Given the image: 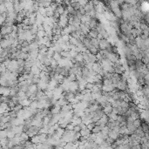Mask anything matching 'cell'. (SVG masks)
I'll return each mask as SVG.
<instances>
[{"mask_svg": "<svg viewBox=\"0 0 149 149\" xmlns=\"http://www.w3.org/2000/svg\"><path fill=\"white\" fill-rule=\"evenodd\" d=\"M18 68V63H17V59H10L9 64L6 66L7 71H9L10 72H16Z\"/></svg>", "mask_w": 149, "mask_h": 149, "instance_id": "obj_1", "label": "cell"}, {"mask_svg": "<svg viewBox=\"0 0 149 149\" xmlns=\"http://www.w3.org/2000/svg\"><path fill=\"white\" fill-rule=\"evenodd\" d=\"M127 88H128L127 81L121 80V79L115 85V89H117L118 91H121V92H125Z\"/></svg>", "mask_w": 149, "mask_h": 149, "instance_id": "obj_2", "label": "cell"}, {"mask_svg": "<svg viewBox=\"0 0 149 149\" xmlns=\"http://www.w3.org/2000/svg\"><path fill=\"white\" fill-rule=\"evenodd\" d=\"M120 55L119 54H115L113 52H108L107 53V59H108L111 63L113 64H115L117 63L118 61H120Z\"/></svg>", "mask_w": 149, "mask_h": 149, "instance_id": "obj_3", "label": "cell"}, {"mask_svg": "<svg viewBox=\"0 0 149 149\" xmlns=\"http://www.w3.org/2000/svg\"><path fill=\"white\" fill-rule=\"evenodd\" d=\"M39 129L40 128H38V127H37V126H30L25 133H27V135L29 136V138H32L33 136L38 134Z\"/></svg>", "mask_w": 149, "mask_h": 149, "instance_id": "obj_4", "label": "cell"}, {"mask_svg": "<svg viewBox=\"0 0 149 149\" xmlns=\"http://www.w3.org/2000/svg\"><path fill=\"white\" fill-rule=\"evenodd\" d=\"M74 98H75V94L72 93V92H64V99L67 101L69 104H72L73 100H74Z\"/></svg>", "mask_w": 149, "mask_h": 149, "instance_id": "obj_5", "label": "cell"}, {"mask_svg": "<svg viewBox=\"0 0 149 149\" xmlns=\"http://www.w3.org/2000/svg\"><path fill=\"white\" fill-rule=\"evenodd\" d=\"M5 5L6 7V13H12V12H14L13 2L12 1H5Z\"/></svg>", "mask_w": 149, "mask_h": 149, "instance_id": "obj_6", "label": "cell"}, {"mask_svg": "<svg viewBox=\"0 0 149 149\" xmlns=\"http://www.w3.org/2000/svg\"><path fill=\"white\" fill-rule=\"evenodd\" d=\"M80 119H81L82 123H84L86 126H87L88 124H90V123H92V116H91L90 114H84Z\"/></svg>", "mask_w": 149, "mask_h": 149, "instance_id": "obj_7", "label": "cell"}, {"mask_svg": "<svg viewBox=\"0 0 149 149\" xmlns=\"http://www.w3.org/2000/svg\"><path fill=\"white\" fill-rule=\"evenodd\" d=\"M79 28H80V31H81L82 34H83L84 36L87 35V34L89 33L90 29H89V26H88V25H86V24H80V25H79Z\"/></svg>", "mask_w": 149, "mask_h": 149, "instance_id": "obj_8", "label": "cell"}, {"mask_svg": "<svg viewBox=\"0 0 149 149\" xmlns=\"http://www.w3.org/2000/svg\"><path fill=\"white\" fill-rule=\"evenodd\" d=\"M99 24V21L96 18H91V20L88 23V26H89L90 30H95Z\"/></svg>", "mask_w": 149, "mask_h": 149, "instance_id": "obj_9", "label": "cell"}, {"mask_svg": "<svg viewBox=\"0 0 149 149\" xmlns=\"http://www.w3.org/2000/svg\"><path fill=\"white\" fill-rule=\"evenodd\" d=\"M12 131L15 133V135H20L21 133H25L24 132V126H12Z\"/></svg>", "mask_w": 149, "mask_h": 149, "instance_id": "obj_10", "label": "cell"}, {"mask_svg": "<svg viewBox=\"0 0 149 149\" xmlns=\"http://www.w3.org/2000/svg\"><path fill=\"white\" fill-rule=\"evenodd\" d=\"M107 137H109L110 139H112L113 140L115 141V140H117L119 137H120V134H119V133H117V132H115L113 130H109V133H108Z\"/></svg>", "mask_w": 149, "mask_h": 149, "instance_id": "obj_11", "label": "cell"}, {"mask_svg": "<svg viewBox=\"0 0 149 149\" xmlns=\"http://www.w3.org/2000/svg\"><path fill=\"white\" fill-rule=\"evenodd\" d=\"M10 45H10V41L7 40V39H5V38H3V39L0 41V46H1V48L4 49V50L9 48Z\"/></svg>", "mask_w": 149, "mask_h": 149, "instance_id": "obj_12", "label": "cell"}, {"mask_svg": "<svg viewBox=\"0 0 149 149\" xmlns=\"http://www.w3.org/2000/svg\"><path fill=\"white\" fill-rule=\"evenodd\" d=\"M115 90V87L112 84V85H109V86H103L102 85V87H101V91L103 92H113Z\"/></svg>", "mask_w": 149, "mask_h": 149, "instance_id": "obj_13", "label": "cell"}, {"mask_svg": "<svg viewBox=\"0 0 149 149\" xmlns=\"http://www.w3.org/2000/svg\"><path fill=\"white\" fill-rule=\"evenodd\" d=\"M31 100L30 99H23V100H20L19 101V105H22V107L24 108V107H30V104H31Z\"/></svg>", "mask_w": 149, "mask_h": 149, "instance_id": "obj_14", "label": "cell"}, {"mask_svg": "<svg viewBox=\"0 0 149 149\" xmlns=\"http://www.w3.org/2000/svg\"><path fill=\"white\" fill-rule=\"evenodd\" d=\"M60 111H61V107H59V105H53V107L51 108V110H50V112H51V113L52 114V115L59 114Z\"/></svg>", "mask_w": 149, "mask_h": 149, "instance_id": "obj_15", "label": "cell"}, {"mask_svg": "<svg viewBox=\"0 0 149 149\" xmlns=\"http://www.w3.org/2000/svg\"><path fill=\"white\" fill-rule=\"evenodd\" d=\"M13 2V8H14V12L15 13H19L21 12V8H20V5H19V1H12Z\"/></svg>", "mask_w": 149, "mask_h": 149, "instance_id": "obj_16", "label": "cell"}, {"mask_svg": "<svg viewBox=\"0 0 149 149\" xmlns=\"http://www.w3.org/2000/svg\"><path fill=\"white\" fill-rule=\"evenodd\" d=\"M103 112H104V114L107 116H108L110 113H112V110H113V107H112L111 105H105V107H104V108H102Z\"/></svg>", "mask_w": 149, "mask_h": 149, "instance_id": "obj_17", "label": "cell"}, {"mask_svg": "<svg viewBox=\"0 0 149 149\" xmlns=\"http://www.w3.org/2000/svg\"><path fill=\"white\" fill-rule=\"evenodd\" d=\"M90 133H91V131L88 130L87 128L82 129V130H80V132H79V134H80V136L82 138H85V139L87 138V136L89 135Z\"/></svg>", "mask_w": 149, "mask_h": 149, "instance_id": "obj_18", "label": "cell"}, {"mask_svg": "<svg viewBox=\"0 0 149 149\" xmlns=\"http://www.w3.org/2000/svg\"><path fill=\"white\" fill-rule=\"evenodd\" d=\"M91 20V18L89 15H83L82 16V18H80V22L81 24H86V25H88V23H89V21Z\"/></svg>", "mask_w": 149, "mask_h": 149, "instance_id": "obj_19", "label": "cell"}, {"mask_svg": "<svg viewBox=\"0 0 149 149\" xmlns=\"http://www.w3.org/2000/svg\"><path fill=\"white\" fill-rule=\"evenodd\" d=\"M71 6H72V8L74 10H79V9L81 8L80 5L79 4V2L78 1H73V2H71Z\"/></svg>", "mask_w": 149, "mask_h": 149, "instance_id": "obj_20", "label": "cell"}, {"mask_svg": "<svg viewBox=\"0 0 149 149\" xmlns=\"http://www.w3.org/2000/svg\"><path fill=\"white\" fill-rule=\"evenodd\" d=\"M61 111L62 112H65V113H69V112L72 111V107L71 104H67L66 105H64V107H61Z\"/></svg>", "mask_w": 149, "mask_h": 149, "instance_id": "obj_21", "label": "cell"}, {"mask_svg": "<svg viewBox=\"0 0 149 149\" xmlns=\"http://www.w3.org/2000/svg\"><path fill=\"white\" fill-rule=\"evenodd\" d=\"M19 139H20V141L21 142H25V141H28L30 140L29 136L27 135L26 133H23L19 135Z\"/></svg>", "mask_w": 149, "mask_h": 149, "instance_id": "obj_22", "label": "cell"}, {"mask_svg": "<svg viewBox=\"0 0 149 149\" xmlns=\"http://www.w3.org/2000/svg\"><path fill=\"white\" fill-rule=\"evenodd\" d=\"M129 117H131L133 120H140V113L138 111H135V112H133V113H132Z\"/></svg>", "mask_w": 149, "mask_h": 149, "instance_id": "obj_23", "label": "cell"}, {"mask_svg": "<svg viewBox=\"0 0 149 149\" xmlns=\"http://www.w3.org/2000/svg\"><path fill=\"white\" fill-rule=\"evenodd\" d=\"M101 129H102V126H94V127L92 128V130L91 131L92 133H94V134H98L101 132Z\"/></svg>", "mask_w": 149, "mask_h": 149, "instance_id": "obj_24", "label": "cell"}, {"mask_svg": "<svg viewBox=\"0 0 149 149\" xmlns=\"http://www.w3.org/2000/svg\"><path fill=\"white\" fill-rule=\"evenodd\" d=\"M75 61L78 62V63H81V62H84V58H83V55H82L81 52L78 53L76 55V57L74 58Z\"/></svg>", "mask_w": 149, "mask_h": 149, "instance_id": "obj_25", "label": "cell"}, {"mask_svg": "<svg viewBox=\"0 0 149 149\" xmlns=\"http://www.w3.org/2000/svg\"><path fill=\"white\" fill-rule=\"evenodd\" d=\"M6 13V7L5 5V1H0V14Z\"/></svg>", "mask_w": 149, "mask_h": 149, "instance_id": "obj_26", "label": "cell"}, {"mask_svg": "<svg viewBox=\"0 0 149 149\" xmlns=\"http://www.w3.org/2000/svg\"><path fill=\"white\" fill-rule=\"evenodd\" d=\"M89 35L91 36V38H97V37H98L99 35V33H98V31H96V29L95 30H90V31H89Z\"/></svg>", "mask_w": 149, "mask_h": 149, "instance_id": "obj_27", "label": "cell"}, {"mask_svg": "<svg viewBox=\"0 0 149 149\" xmlns=\"http://www.w3.org/2000/svg\"><path fill=\"white\" fill-rule=\"evenodd\" d=\"M126 128L128 129V130L130 131L131 133H133V132H134L136 129H137L134 126H133V123H126Z\"/></svg>", "mask_w": 149, "mask_h": 149, "instance_id": "obj_28", "label": "cell"}, {"mask_svg": "<svg viewBox=\"0 0 149 149\" xmlns=\"http://www.w3.org/2000/svg\"><path fill=\"white\" fill-rule=\"evenodd\" d=\"M141 121H142V120H141ZM140 127H141V129L143 130L144 133H146V132H148V124H147L146 122L142 121L141 126H140Z\"/></svg>", "mask_w": 149, "mask_h": 149, "instance_id": "obj_29", "label": "cell"}, {"mask_svg": "<svg viewBox=\"0 0 149 149\" xmlns=\"http://www.w3.org/2000/svg\"><path fill=\"white\" fill-rule=\"evenodd\" d=\"M6 21V13L0 14V27L5 23Z\"/></svg>", "mask_w": 149, "mask_h": 149, "instance_id": "obj_30", "label": "cell"}, {"mask_svg": "<svg viewBox=\"0 0 149 149\" xmlns=\"http://www.w3.org/2000/svg\"><path fill=\"white\" fill-rule=\"evenodd\" d=\"M7 138V133H6V131L5 129L3 130H0V141L4 139H6Z\"/></svg>", "mask_w": 149, "mask_h": 149, "instance_id": "obj_31", "label": "cell"}, {"mask_svg": "<svg viewBox=\"0 0 149 149\" xmlns=\"http://www.w3.org/2000/svg\"><path fill=\"white\" fill-rule=\"evenodd\" d=\"M91 44L93 45L95 48L99 49V40L97 39V38H92V39H91Z\"/></svg>", "mask_w": 149, "mask_h": 149, "instance_id": "obj_32", "label": "cell"}, {"mask_svg": "<svg viewBox=\"0 0 149 149\" xmlns=\"http://www.w3.org/2000/svg\"><path fill=\"white\" fill-rule=\"evenodd\" d=\"M141 123L142 121L140 120H133V124L136 128H139V127H140V126H141Z\"/></svg>", "mask_w": 149, "mask_h": 149, "instance_id": "obj_33", "label": "cell"}, {"mask_svg": "<svg viewBox=\"0 0 149 149\" xmlns=\"http://www.w3.org/2000/svg\"><path fill=\"white\" fill-rule=\"evenodd\" d=\"M52 59H54V60H56V61L58 62L59 59H62V56H61V54H59V53L54 52V54H53V56H52Z\"/></svg>", "mask_w": 149, "mask_h": 149, "instance_id": "obj_34", "label": "cell"}, {"mask_svg": "<svg viewBox=\"0 0 149 149\" xmlns=\"http://www.w3.org/2000/svg\"><path fill=\"white\" fill-rule=\"evenodd\" d=\"M6 71H7V69H6V66H5V64L0 63V73H4Z\"/></svg>", "mask_w": 149, "mask_h": 149, "instance_id": "obj_35", "label": "cell"}, {"mask_svg": "<svg viewBox=\"0 0 149 149\" xmlns=\"http://www.w3.org/2000/svg\"><path fill=\"white\" fill-rule=\"evenodd\" d=\"M94 126H95V124H94V123H92H92H90V124H88L87 126H86V128H87L89 131H92V128L94 127Z\"/></svg>", "mask_w": 149, "mask_h": 149, "instance_id": "obj_36", "label": "cell"}, {"mask_svg": "<svg viewBox=\"0 0 149 149\" xmlns=\"http://www.w3.org/2000/svg\"><path fill=\"white\" fill-rule=\"evenodd\" d=\"M80 127H79V126H74V128H73V131L75 132V133H79L80 132Z\"/></svg>", "mask_w": 149, "mask_h": 149, "instance_id": "obj_37", "label": "cell"}, {"mask_svg": "<svg viewBox=\"0 0 149 149\" xmlns=\"http://www.w3.org/2000/svg\"><path fill=\"white\" fill-rule=\"evenodd\" d=\"M24 147H23V146L22 145H18V146H13L12 149H23Z\"/></svg>", "mask_w": 149, "mask_h": 149, "instance_id": "obj_38", "label": "cell"}, {"mask_svg": "<svg viewBox=\"0 0 149 149\" xmlns=\"http://www.w3.org/2000/svg\"><path fill=\"white\" fill-rule=\"evenodd\" d=\"M131 149H141V148H140V145H137V146H132Z\"/></svg>", "mask_w": 149, "mask_h": 149, "instance_id": "obj_39", "label": "cell"}]
</instances>
